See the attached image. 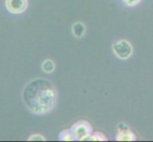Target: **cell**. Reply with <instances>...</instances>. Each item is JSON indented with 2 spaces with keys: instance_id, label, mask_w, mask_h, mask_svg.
Returning <instances> with one entry per match:
<instances>
[{
  "instance_id": "4",
  "label": "cell",
  "mask_w": 153,
  "mask_h": 142,
  "mask_svg": "<svg viewBox=\"0 0 153 142\" xmlns=\"http://www.w3.org/2000/svg\"><path fill=\"white\" fill-rule=\"evenodd\" d=\"M5 5L10 13L18 14L24 13L27 10L28 1L27 0H6Z\"/></svg>"
},
{
  "instance_id": "11",
  "label": "cell",
  "mask_w": 153,
  "mask_h": 142,
  "mask_svg": "<svg viewBox=\"0 0 153 142\" xmlns=\"http://www.w3.org/2000/svg\"><path fill=\"white\" fill-rule=\"evenodd\" d=\"M128 130H130V128L125 122H120L117 125V132H124V131H128Z\"/></svg>"
},
{
  "instance_id": "3",
  "label": "cell",
  "mask_w": 153,
  "mask_h": 142,
  "mask_svg": "<svg viewBox=\"0 0 153 142\" xmlns=\"http://www.w3.org/2000/svg\"><path fill=\"white\" fill-rule=\"evenodd\" d=\"M70 131L74 141H84L93 132V129L91 123L87 120H79L71 126Z\"/></svg>"
},
{
  "instance_id": "7",
  "label": "cell",
  "mask_w": 153,
  "mask_h": 142,
  "mask_svg": "<svg viewBox=\"0 0 153 142\" xmlns=\"http://www.w3.org/2000/svg\"><path fill=\"white\" fill-rule=\"evenodd\" d=\"M41 68L45 73H52L55 70V63L50 59L45 60L43 63H42Z\"/></svg>"
},
{
  "instance_id": "2",
  "label": "cell",
  "mask_w": 153,
  "mask_h": 142,
  "mask_svg": "<svg viewBox=\"0 0 153 142\" xmlns=\"http://www.w3.org/2000/svg\"><path fill=\"white\" fill-rule=\"evenodd\" d=\"M113 54L119 60H128L133 54V46L129 41L121 39L114 42L111 46Z\"/></svg>"
},
{
  "instance_id": "9",
  "label": "cell",
  "mask_w": 153,
  "mask_h": 142,
  "mask_svg": "<svg viewBox=\"0 0 153 142\" xmlns=\"http://www.w3.org/2000/svg\"><path fill=\"white\" fill-rule=\"evenodd\" d=\"M59 139L62 141H74V138L70 130H65L59 135Z\"/></svg>"
},
{
  "instance_id": "6",
  "label": "cell",
  "mask_w": 153,
  "mask_h": 142,
  "mask_svg": "<svg viewBox=\"0 0 153 142\" xmlns=\"http://www.w3.org/2000/svg\"><path fill=\"white\" fill-rule=\"evenodd\" d=\"M115 140L117 141H135L136 135L130 130L124 131V132H117L115 136Z\"/></svg>"
},
{
  "instance_id": "5",
  "label": "cell",
  "mask_w": 153,
  "mask_h": 142,
  "mask_svg": "<svg viewBox=\"0 0 153 142\" xmlns=\"http://www.w3.org/2000/svg\"><path fill=\"white\" fill-rule=\"evenodd\" d=\"M86 31H87V28L85 24L82 22H75L71 27L72 35L77 39L83 38L86 34Z\"/></svg>"
},
{
  "instance_id": "12",
  "label": "cell",
  "mask_w": 153,
  "mask_h": 142,
  "mask_svg": "<svg viewBox=\"0 0 153 142\" xmlns=\"http://www.w3.org/2000/svg\"><path fill=\"white\" fill-rule=\"evenodd\" d=\"M29 140H31V141H33V140H36V141H45L46 138H44L43 135H31L30 138H29Z\"/></svg>"
},
{
  "instance_id": "1",
  "label": "cell",
  "mask_w": 153,
  "mask_h": 142,
  "mask_svg": "<svg viewBox=\"0 0 153 142\" xmlns=\"http://www.w3.org/2000/svg\"><path fill=\"white\" fill-rule=\"evenodd\" d=\"M23 99L30 112L36 115H45L55 107L57 91L50 81L36 79L24 88Z\"/></svg>"
},
{
  "instance_id": "10",
  "label": "cell",
  "mask_w": 153,
  "mask_h": 142,
  "mask_svg": "<svg viewBox=\"0 0 153 142\" xmlns=\"http://www.w3.org/2000/svg\"><path fill=\"white\" fill-rule=\"evenodd\" d=\"M123 2L128 7H135L138 4H140L141 0H123Z\"/></svg>"
},
{
  "instance_id": "8",
  "label": "cell",
  "mask_w": 153,
  "mask_h": 142,
  "mask_svg": "<svg viewBox=\"0 0 153 142\" xmlns=\"http://www.w3.org/2000/svg\"><path fill=\"white\" fill-rule=\"evenodd\" d=\"M108 138L100 132H92L84 141H107Z\"/></svg>"
}]
</instances>
